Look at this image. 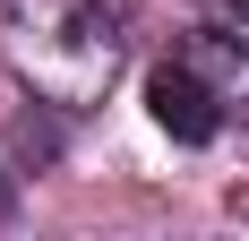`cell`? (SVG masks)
I'll list each match as a JSON object with an SVG mask.
<instances>
[{
    "label": "cell",
    "instance_id": "obj_1",
    "mask_svg": "<svg viewBox=\"0 0 249 241\" xmlns=\"http://www.w3.org/2000/svg\"><path fill=\"white\" fill-rule=\"evenodd\" d=\"M146 112L163 120L180 146H206V138H215V120H224V112H215V95H206L189 69H155V78H146Z\"/></svg>",
    "mask_w": 249,
    "mask_h": 241
},
{
    "label": "cell",
    "instance_id": "obj_3",
    "mask_svg": "<svg viewBox=\"0 0 249 241\" xmlns=\"http://www.w3.org/2000/svg\"><path fill=\"white\" fill-rule=\"evenodd\" d=\"M241 18H249V0H241Z\"/></svg>",
    "mask_w": 249,
    "mask_h": 241
},
{
    "label": "cell",
    "instance_id": "obj_2",
    "mask_svg": "<svg viewBox=\"0 0 249 241\" xmlns=\"http://www.w3.org/2000/svg\"><path fill=\"white\" fill-rule=\"evenodd\" d=\"M0 216H9V172H0Z\"/></svg>",
    "mask_w": 249,
    "mask_h": 241
}]
</instances>
